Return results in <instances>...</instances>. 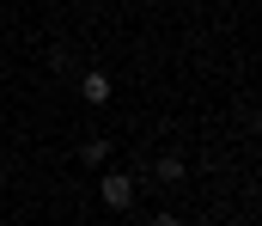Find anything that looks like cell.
I'll return each instance as SVG.
<instances>
[{
  "instance_id": "5",
  "label": "cell",
  "mask_w": 262,
  "mask_h": 226,
  "mask_svg": "<svg viewBox=\"0 0 262 226\" xmlns=\"http://www.w3.org/2000/svg\"><path fill=\"white\" fill-rule=\"evenodd\" d=\"M49 68H55L61 79H73V55H67V49H55V55H49Z\"/></svg>"
},
{
  "instance_id": "4",
  "label": "cell",
  "mask_w": 262,
  "mask_h": 226,
  "mask_svg": "<svg viewBox=\"0 0 262 226\" xmlns=\"http://www.w3.org/2000/svg\"><path fill=\"white\" fill-rule=\"evenodd\" d=\"M79 165H110V141H104V135H92V141L79 147Z\"/></svg>"
},
{
  "instance_id": "1",
  "label": "cell",
  "mask_w": 262,
  "mask_h": 226,
  "mask_svg": "<svg viewBox=\"0 0 262 226\" xmlns=\"http://www.w3.org/2000/svg\"><path fill=\"white\" fill-rule=\"evenodd\" d=\"M98 202H104L110 214L134 208V177H128V171H104V183H98Z\"/></svg>"
},
{
  "instance_id": "3",
  "label": "cell",
  "mask_w": 262,
  "mask_h": 226,
  "mask_svg": "<svg viewBox=\"0 0 262 226\" xmlns=\"http://www.w3.org/2000/svg\"><path fill=\"white\" fill-rule=\"evenodd\" d=\"M183 171H189V165H183L177 153H165V159H152V183H165V190H171V183H183Z\"/></svg>"
},
{
  "instance_id": "6",
  "label": "cell",
  "mask_w": 262,
  "mask_h": 226,
  "mask_svg": "<svg viewBox=\"0 0 262 226\" xmlns=\"http://www.w3.org/2000/svg\"><path fill=\"white\" fill-rule=\"evenodd\" d=\"M152 226H183V214H152Z\"/></svg>"
},
{
  "instance_id": "2",
  "label": "cell",
  "mask_w": 262,
  "mask_h": 226,
  "mask_svg": "<svg viewBox=\"0 0 262 226\" xmlns=\"http://www.w3.org/2000/svg\"><path fill=\"white\" fill-rule=\"evenodd\" d=\"M73 86H79V98H85L92 110H104V104H110V74H104V68H79Z\"/></svg>"
}]
</instances>
